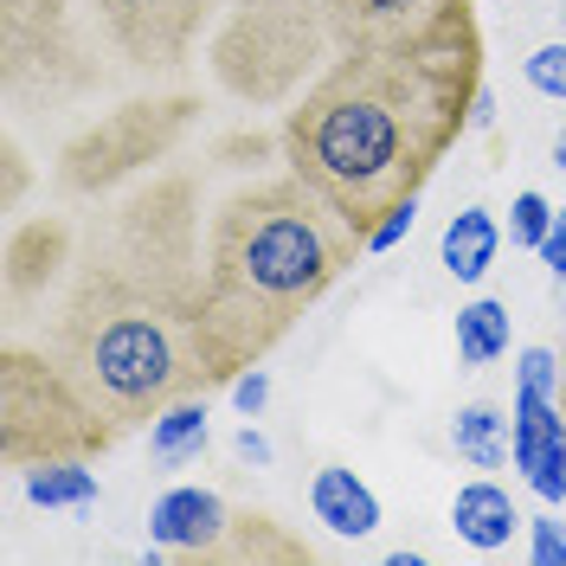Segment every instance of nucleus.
<instances>
[{"label":"nucleus","instance_id":"1","mask_svg":"<svg viewBox=\"0 0 566 566\" xmlns=\"http://www.w3.org/2000/svg\"><path fill=\"white\" fill-rule=\"evenodd\" d=\"M52 354L116 431L212 387L200 354V245L193 180H148L71 258Z\"/></svg>","mask_w":566,"mask_h":566},{"label":"nucleus","instance_id":"2","mask_svg":"<svg viewBox=\"0 0 566 566\" xmlns=\"http://www.w3.org/2000/svg\"><path fill=\"white\" fill-rule=\"evenodd\" d=\"M476 27L424 45H342L316 84L283 104V161L367 239L399 200H419L438 161L476 123Z\"/></svg>","mask_w":566,"mask_h":566},{"label":"nucleus","instance_id":"3","mask_svg":"<svg viewBox=\"0 0 566 566\" xmlns=\"http://www.w3.org/2000/svg\"><path fill=\"white\" fill-rule=\"evenodd\" d=\"M360 232L303 175L251 180L207 219L200 251V354L212 387L258 367L354 271Z\"/></svg>","mask_w":566,"mask_h":566},{"label":"nucleus","instance_id":"4","mask_svg":"<svg viewBox=\"0 0 566 566\" xmlns=\"http://www.w3.org/2000/svg\"><path fill=\"white\" fill-rule=\"evenodd\" d=\"M226 0H7L0 77L13 116L59 109L116 77H168L193 59Z\"/></svg>","mask_w":566,"mask_h":566},{"label":"nucleus","instance_id":"5","mask_svg":"<svg viewBox=\"0 0 566 566\" xmlns=\"http://www.w3.org/2000/svg\"><path fill=\"white\" fill-rule=\"evenodd\" d=\"M335 52L328 0H226V20L207 39L219 91L245 109L296 104Z\"/></svg>","mask_w":566,"mask_h":566},{"label":"nucleus","instance_id":"6","mask_svg":"<svg viewBox=\"0 0 566 566\" xmlns=\"http://www.w3.org/2000/svg\"><path fill=\"white\" fill-rule=\"evenodd\" d=\"M116 444V424L65 374L52 348L7 342L0 354V463L27 470L45 458H97Z\"/></svg>","mask_w":566,"mask_h":566},{"label":"nucleus","instance_id":"7","mask_svg":"<svg viewBox=\"0 0 566 566\" xmlns=\"http://www.w3.org/2000/svg\"><path fill=\"white\" fill-rule=\"evenodd\" d=\"M200 97L187 91H148V97H129L109 116H97L91 129H77L59 155V187L77 193V200H104L123 180H136L142 168L168 161L193 123Z\"/></svg>","mask_w":566,"mask_h":566},{"label":"nucleus","instance_id":"8","mask_svg":"<svg viewBox=\"0 0 566 566\" xmlns=\"http://www.w3.org/2000/svg\"><path fill=\"white\" fill-rule=\"evenodd\" d=\"M335 45H424L476 27L470 0H328Z\"/></svg>","mask_w":566,"mask_h":566},{"label":"nucleus","instance_id":"9","mask_svg":"<svg viewBox=\"0 0 566 566\" xmlns=\"http://www.w3.org/2000/svg\"><path fill=\"white\" fill-rule=\"evenodd\" d=\"M509 463L522 470V483L547 509L566 502V406L554 392L515 380V399H509Z\"/></svg>","mask_w":566,"mask_h":566},{"label":"nucleus","instance_id":"10","mask_svg":"<svg viewBox=\"0 0 566 566\" xmlns=\"http://www.w3.org/2000/svg\"><path fill=\"white\" fill-rule=\"evenodd\" d=\"M71 264V226L65 219H33L7 239V322L27 316V303L45 296V283Z\"/></svg>","mask_w":566,"mask_h":566},{"label":"nucleus","instance_id":"11","mask_svg":"<svg viewBox=\"0 0 566 566\" xmlns=\"http://www.w3.org/2000/svg\"><path fill=\"white\" fill-rule=\"evenodd\" d=\"M226 528H232V509L212 490H200V483H180V490L155 495V509H148V534L168 554H193V560H207Z\"/></svg>","mask_w":566,"mask_h":566},{"label":"nucleus","instance_id":"12","mask_svg":"<svg viewBox=\"0 0 566 566\" xmlns=\"http://www.w3.org/2000/svg\"><path fill=\"white\" fill-rule=\"evenodd\" d=\"M310 509H316L322 528L342 534V541H367V534L380 528V495L367 490L348 463H322L316 476H310Z\"/></svg>","mask_w":566,"mask_h":566},{"label":"nucleus","instance_id":"13","mask_svg":"<svg viewBox=\"0 0 566 566\" xmlns=\"http://www.w3.org/2000/svg\"><path fill=\"white\" fill-rule=\"evenodd\" d=\"M451 528L476 547V554H495V547H509L515 528H522V509H515V495L490 483V476H476V483H463L458 502H451Z\"/></svg>","mask_w":566,"mask_h":566},{"label":"nucleus","instance_id":"14","mask_svg":"<svg viewBox=\"0 0 566 566\" xmlns=\"http://www.w3.org/2000/svg\"><path fill=\"white\" fill-rule=\"evenodd\" d=\"M495 251H502L495 212L490 207H463V212H451V226H444V239H438V264H444L458 283H483L490 264H495Z\"/></svg>","mask_w":566,"mask_h":566},{"label":"nucleus","instance_id":"15","mask_svg":"<svg viewBox=\"0 0 566 566\" xmlns=\"http://www.w3.org/2000/svg\"><path fill=\"white\" fill-rule=\"evenodd\" d=\"M207 560H310V541H296V534H283L271 515H258V509H239L232 515V528L219 534V547H212Z\"/></svg>","mask_w":566,"mask_h":566},{"label":"nucleus","instance_id":"16","mask_svg":"<svg viewBox=\"0 0 566 566\" xmlns=\"http://www.w3.org/2000/svg\"><path fill=\"white\" fill-rule=\"evenodd\" d=\"M451 444H458V458L470 463V470H502V463H509V412L490 406V399L458 406V419H451Z\"/></svg>","mask_w":566,"mask_h":566},{"label":"nucleus","instance_id":"17","mask_svg":"<svg viewBox=\"0 0 566 566\" xmlns=\"http://www.w3.org/2000/svg\"><path fill=\"white\" fill-rule=\"evenodd\" d=\"M27 502L33 509H91L97 502V470H91V458L27 463Z\"/></svg>","mask_w":566,"mask_h":566},{"label":"nucleus","instance_id":"18","mask_svg":"<svg viewBox=\"0 0 566 566\" xmlns=\"http://www.w3.org/2000/svg\"><path fill=\"white\" fill-rule=\"evenodd\" d=\"M148 451H155V463H187L207 451V399L200 392H187V399H175V406H161L155 412V424H148Z\"/></svg>","mask_w":566,"mask_h":566},{"label":"nucleus","instance_id":"19","mask_svg":"<svg viewBox=\"0 0 566 566\" xmlns=\"http://www.w3.org/2000/svg\"><path fill=\"white\" fill-rule=\"evenodd\" d=\"M509 354V303L495 296H476L458 310V360L463 367H490Z\"/></svg>","mask_w":566,"mask_h":566},{"label":"nucleus","instance_id":"20","mask_svg":"<svg viewBox=\"0 0 566 566\" xmlns=\"http://www.w3.org/2000/svg\"><path fill=\"white\" fill-rule=\"evenodd\" d=\"M522 77H528L534 97H547V104H566V33L547 39V45H534L528 59H522Z\"/></svg>","mask_w":566,"mask_h":566},{"label":"nucleus","instance_id":"21","mask_svg":"<svg viewBox=\"0 0 566 566\" xmlns=\"http://www.w3.org/2000/svg\"><path fill=\"white\" fill-rule=\"evenodd\" d=\"M547 232H554V207H547V193L522 187V193L509 200V245L541 251V239H547Z\"/></svg>","mask_w":566,"mask_h":566},{"label":"nucleus","instance_id":"22","mask_svg":"<svg viewBox=\"0 0 566 566\" xmlns=\"http://www.w3.org/2000/svg\"><path fill=\"white\" fill-rule=\"evenodd\" d=\"M515 380L560 399V387H566V360H560L554 348H522V367H515Z\"/></svg>","mask_w":566,"mask_h":566},{"label":"nucleus","instance_id":"23","mask_svg":"<svg viewBox=\"0 0 566 566\" xmlns=\"http://www.w3.org/2000/svg\"><path fill=\"white\" fill-rule=\"evenodd\" d=\"M528 554L541 566H566V522L560 515H534L528 522Z\"/></svg>","mask_w":566,"mask_h":566},{"label":"nucleus","instance_id":"24","mask_svg":"<svg viewBox=\"0 0 566 566\" xmlns=\"http://www.w3.org/2000/svg\"><path fill=\"white\" fill-rule=\"evenodd\" d=\"M412 219H419V200H399V207H392L387 219H380V226L360 239V245H367V251H392L399 239H406V232H412Z\"/></svg>","mask_w":566,"mask_h":566},{"label":"nucleus","instance_id":"25","mask_svg":"<svg viewBox=\"0 0 566 566\" xmlns=\"http://www.w3.org/2000/svg\"><path fill=\"white\" fill-rule=\"evenodd\" d=\"M232 406H239L245 419H258V412L271 406V374H264V367H245V374L232 380Z\"/></svg>","mask_w":566,"mask_h":566},{"label":"nucleus","instance_id":"26","mask_svg":"<svg viewBox=\"0 0 566 566\" xmlns=\"http://www.w3.org/2000/svg\"><path fill=\"white\" fill-rule=\"evenodd\" d=\"M232 458H239V463H251V470H271V458H277V451H271V438H264L258 424H245V431L232 438Z\"/></svg>","mask_w":566,"mask_h":566},{"label":"nucleus","instance_id":"27","mask_svg":"<svg viewBox=\"0 0 566 566\" xmlns=\"http://www.w3.org/2000/svg\"><path fill=\"white\" fill-rule=\"evenodd\" d=\"M541 264H547V271H554V283L566 277V207L554 212V232H547V239H541Z\"/></svg>","mask_w":566,"mask_h":566},{"label":"nucleus","instance_id":"28","mask_svg":"<svg viewBox=\"0 0 566 566\" xmlns=\"http://www.w3.org/2000/svg\"><path fill=\"white\" fill-rule=\"evenodd\" d=\"M20 193H27V155H20V142L7 148V207H20Z\"/></svg>","mask_w":566,"mask_h":566},{"label":"nucleus","instance_id":"29","mask_svg":"<svg viewBox=\"0 0 566 566\" xmlns=\"http://www.w3.org/2000/svg\"><path fill=\"white\" fill-rule=\"evenodd\" d=\"M554 168L566 175V123H560V136H554Z\"/></svg>","mask_w":566,"mask_h":566},{"label":"nucleus","instance_id":"30","mask_svg":"<svg viewBox=\"0 0 566 566\" xmlns=\"http://www.w3.org/2000/svg\"><path fill=\"white\" fill-rule=\"evenodd\" d=\"M560 33H566V0H560Z\"/></svg>","mask_w":566,"mask_h":566},{"label":"nucleus","instance_id":"31","mask_svg":"<svg viewBox=\"0 0 566 566\" xmlns=\"http://www.w3.org/2000/svg\"><path fill=\"white\" fill-rule=\"evenodd\" d=\"M560 406H566V387H560Z\"/></svg>","mask_w":566,"mask_h":566},{"label":"nucleus","instance_id":"32","mask_svg":"<svg viewBox=\"0 0 566 566\" xmlns=\"http://www.w3.org/2000/svg\"><path fill=\"white\" fill-rule=\"evenodd\" d=\"M560 360H566V354H560Z\"/></svg>","mask_w":566,"mask_h":566}]
</instances>
